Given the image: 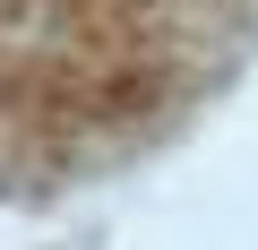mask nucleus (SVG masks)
I'll list each match as a JSON object with an SVG mask.
<instances>
[{"mask_svg":"<svg viewBox=\"0 0 258 250\" xmlns=\"http://www.w3.org/2000/svg\"><path fill=\"white\" fill-rule=\"evenodd\" d=\"M258 0H0V198L155 156L249 69Z\"/></svg>","mask_w":258,"mask_h":250,"instance_id":"f257e3e1","label":"nucleus"}]
</instances>
